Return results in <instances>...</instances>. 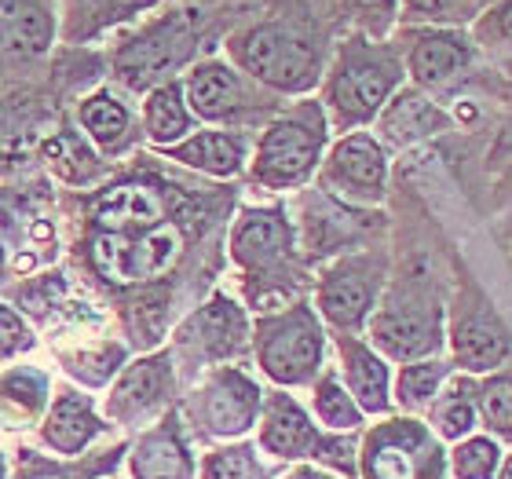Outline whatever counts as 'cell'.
<instances>
[{
    "mask_svg": "<svg viewBox=\"0 0 512 479\" xmlns=\"http://www.w3.org/2000/svg\"><path fill=\"white\" fill-rule=\"evenodd\" d=\"M498 479H512V454H509V461H505L502 469H498Z\"/></svg>",
    "mask_w": 512,
    "mask_h": 479,
    "instance_id": "44",
    "label": "cell"
},
{
    "mask_svg": "<svg viewBox=\"0 0 512 479\" xmlns=\"http://www.w3.org/2000/svg\"><path fill=\"white\" fill-rule=\"evenodd\" d=\"M55 22L37 0H0V59H33L48 52Z\"/></svg>",
    "mask_w": 512,
    "mask_h": 479,
    "instance_id": "19",
    "label": "cell"
},
{
    "mask_svg": "<svg viewBox=\"0 0 512 479\" xmlns=\"http://www.w3.org/2000/svg\"><path fill=\"white\" fill-rule=\"evenodd\" d=\"M99 432V417L92 410L85 395L77 392H59V399L48 410L44 421V443L59 454H77L88 447V439Z\"/></svg>",
    "mask_w": 512,
    "mask_h": 479,
    "instance_id": "24",
    "label": "cell"
},
{
    "mask_svg": "<svg viewBox=\"0 0 512 479\" xmlns=\"http://www.w3.org/2000/svg\"><path fill=\"white\" fill-rule=\"evenodd\" d=\"M322 143H326V118L315 103H304L293 114H282L260 136L253 158L256 183H264L271 191H286V187L304 183L319 165Z\"/></svg>",
    "mask_w": 512,
    "mask_h": 479,
    "instance_id": "3",
    "label": "cell"
},
{
    "mask_svg": "<svg viewBox=\"0 0 512 479\" xmlns=\"http://www.w3.org/2000/svg\"><path fill=\"white\" fill-rule=\"evenodd\" d=\"M48 381L37 370H11L0 377V421L8 428H19L41 414Z\"/></svg>",
    "mask_w": 512,
    "mask_h": 479,
    "instance_id": "28",
    "label": "cell"
},
{
    "mask_svg": "<svg viewBox=\"0 0 512 479\" xmlns=\"http://www.w3.org/2000/svg\"><path fill=\"white\" fill-rule=\"evenodd\" d=\"M165 154L209 176H235L246 165V139L235 132H194L176 147H165Z\"/></svg>",
    "mask_w": 512,
    "mask_h": 479,
    "instance_id": "22",
    "label": "cell"
},
{
    "mask_svg": "<svg viewBox=\"0 0 512 479\" xmlns=\"http://www.w3.org/2000/svg\"><path fill=\"white\" fill-rule=\"evenodd\" d=\"M121 359H125V352L114 348V344H107V348H99V352L66 355V370L74 373V377H81V381H88V384H103L110 373H118Z\"/></svg>",
    "mask_w": 512,
    "mask_h": 479,
    "instance_id": "36",
    "label": "cell"
},
{
    "mask_svg": "<svg viewBox=\"0 0 512 479\" xmlns=\"http://www.w3.org/2000/svg\"><path fill=\"white\" fill-rule=\"evenodd\" d=\"M293 249V227L278 209H246L231 231V256L246 271H271Z\"/></svg>",
    "mask_w": 512,
    "mask_h": 479,
    "instance_id": "12",
    "label": "cell"
},
{
    "mask_svg": "<svg viewBox=\"0 0 512 479\" xmlns=\"http://www.w3.org/2000/svg\"><path fill=\"white\" fill-rule=\"evenodd\" d=\"M322 176L333 191L352 198V202H381L384 183H388V161H384V150L374 136L348 132L333 147Z\"/></svg>",
    "mask_w": 512,
    "mask_h": 479,
    "instance_id": "10",
    "label": "cell"
},
{
    "mask_svg": "<svg viewBox=\"0 0 512 479\" xmlns=\"http://www.w3.org/2000/svg\"><path fill=\"white\" fill-rule=\"evenodd\" d=\"M461 8V0H403V11L410 19L443 22Z\"/></svg>",
    "mask_w": 512,
    "mask_h": 479,
    "instance_id": "39",
    "label": "cell"
},
{
    "mask_svg": "<svg viewBox=\"0 0 512 479\" xmlns=\"http://www.w3.org/2000/svg\"><path fill=\"white\" fill-rule=\"evenodd\" d=\"M447 362H436V359H417V362H406L403 373H399V384H395V403L417 414V410H425L432 406V399L439 395L443 381H447Z\"/></svg>",
    "mask_w": 512,
    "mask_h": 479,
    "instance_id": "31",
    "label": "cell"
},
{
    "mask_svg": "<svg viewBox=\"0 0 512 479\" xmlns=\"http://www.w3.org/2000/svg\"><path fill=\"white\" fill-rule=\"evenodd\" d=\"M315 414L333 432H355L363 425V410L337 377H322V384L315 388Z\"/></svg>",
    "mask_w": 512,
    "mask_h": 479,
    "instance_id": "33",
    "label": "cell"
},
{
    "mask_svg": "<svg viewBox=\"0 0 512 479\" xmlns=\"http://www.w3.org/2000/svg\"><path fill=\"white\" fill-rule=\"evenodd\" d=\"M256 359L278 384H304L319 373L322 326L308 304H293L256 322Z\"/></svg>",
    "mask_w": 512,
    "mask_h": 479,
    "instance_id": "4",
    "label": "cell"
},
{
    "mask_svg": "<svg viewBox=\"0 0 512 479\" xmlns=\"http://www.w3.org/2000/svg\"><path fill=\"white\" fill-rule=\"evenodd\" d=\"M370 337H374L377 352L388 359L417 362L443 344V311L436 308V300L399 293L374 315Z\"/></svg>",
    "mask_w": 512,
    "mask_h": 479,
    "instance_id": "8",
    "label": "cell"
},
{
    "mask_svg": "<svg viewBox=\"0 0 512 479\" xmlns=\"http://www.w3.org/2000/svg\"><path fill=\"white\" fill-rule=\"evenodd\" d=\"M491 30L498 41L512 44V0H502V4L491 11Z\"/></svg>",
    "mask_w": 512,
    "mask_h": 479,
    "instance_id": "41",
    "label": "cell"
},
{
    "mask_svg": "<svg viewBox=\"0 0 512 479\" xmlns=\"http://www.w3.org/2000/svg\"><path fill=\"white\" fill-rule=\"evenodd\" d=\"M384 139L395 143V147H403V143H414L421 136H432L439 125H443V114H439L425 96H417V92H406L392 103V107L384 110Z\"/></svg>",
    "mask_w": 512,
    "mask_h": 479,
    "instance_id": "29",
    "label": "cell"
},
{
    "mask_svg": "<svg viewBox=\"0 0 512 479\" xmlns=\"http://www.w3.org/2000/svg\"><path fill=\"white\" fill-rule=\"evenodd\" d=\"M154 0H59L66 41H88L114 22H125L147 11Z\"/></svg>",
    "mask_w": 512,
    "mask_h": 479,
    "instance_id": "25",
    "label": "cell"
},
{
    "mask_svg": "<svg viewBox=\"0 0 512 479\" xmlns=\"http://www.w3.org/2000/svg\"><path fill=\"white\" fill-rule=\"evenodd\" d=\"M81 125H85V132L96 139L99 147L118 150L125 143L132 121H128L125 103H118L110 92H96V96H88L81 103Z\"/></svg>",
    "mask_w": 512,
    "mask_h": 479,
    "instance_id": "30",
    "label": "cell"
},
{
    "mask_svg": "<svg viewBox=\"0 0 512 479\" xmlns=\"http://www.w3.org/2000/svg\"><path fill=\"white\" fill-rule=\"evenodd\" d=\"M315 454H319V461H326V465H337V469L348 472V476L355 472V439L352 436H344V439H319Z\"/></svg>",
    "mask_w": 512,
    "mask_h": 479,
    "instance_id": "38",
    "label": "cell"
},
{
    "mask_svg": "<svg viewBox=\"0 0 512 479\" xmlns=\"http://www.w3.org/2000/svg\"><path fill=\"white\" fill-rule=\"evenodd\" d=\"M183 96L191 114L205 121H231L249 107L246 81L235 66L220 63V59H205L187 74L183 81Z\"/></svg>",
    "mask_w": 512,
    "mask_h": 479,
    "instance_id": "13",
    "label": "cell"
},
{
    "mask_svg": "<svg viewBox=\"0 0 512 479\" xmlns=\"http://www.w3.org/2000/svg\"><path fill=\"white\" fill-rule=\"evenodd\" d=\"M399 77L403 74H399V59L392 48L366 41L344 44L337 63H333L330 88H326L337 128H355L377 118L399 85Z\"/></svg>",
    "mask_w": 512,
    "mask_h": 479,
    "instance_id": "2",
    "label": "cell"
},
{
    "mask_svg": "<svg viewBox=\"0 0 512 479\" xmlns=\"http://www.w3.org/2000/svg\"><path fill=\"white\" fill-rule=\"evenodd\" d=\"M476 392H480V384L472 377H454V381H447V388H439V395L432 399V425H436L439 439L461 443L472 436V428L480 421Z\"/></svg>",
    "mask_w": 512,
    "mask_h": 479,
    "instance_id": "26",
    "label": "cell"
},
{
    "mask_svg": "<svg viewBox=\"0 0 512 479\" xmlns=\"http://www.w3.org/2000/svg\"><path fill=\"white\" fill-rule=\"evenodd\" d=\"M512 352V333L505 330L498 315L476 311L465 315L454 330V362L465 373H494Z\"/></svg>",
    "mask_w": 512,
    "mask_h": 479,
    "instance_id": "18",
    "label": "cell"
},
{
    "mask_svg": "<svg viewBox=\"0 0 512 479\" xmlns=\"http://www.w3.org/2000/svg\"><path fill=\"white\" fill-rule=\"evenodd\" d=\"M0 479H4V458H0Z\"/></svg>",
    "mask_w": 512,
    "mask_h": 479,
    "instance_id": "45",
    "label": "cell"
},
{
    "mask_svg": "<svg viewBox=\"0 0 512 479\" xmlns=\"http://www.w3.org/2000/svg\"><path fill=\"white\" fill-rule=\"evenodd\" d=\"M502 469V447L491 436H469L450 450L454 479H494Z\"/></svg>",
    "mask_w": 512,
    "mask_h": 479,
    "instance_id": "32",
    "label": "cell"
},
{
    "mask_svg": "<svg viewBox=\"0 0 512 479\" xmlns=\"http://www.w3.org/2000/svg\"><path fill=\"white\" fill-rule=\"evenodd\" d=\"M143 118H147V136L154 139L158 147H176L180 139H187L194 114H191V107H187V96H183L180 81H165V85L150 88Z\"/></svg>",
    "mask_w": 512,
    "mask_h": 479,
    "instance_id": "27",
    "label": "cell"
},
{
    "mask_svg": "<svg viewBox=\"0 0 512 479\" xmlns=\"http://www.w3.org/2000/svg\"><path fill=\"white\" fill-rule=\"evenodd\" d=\"M352 4L363 19H370L374 30H384L395 19V0H352Z\"/></svg>",
    "mask_w": 512,
    "mask_h": 479,
    "instance_id": "40",
    "label": "cell"
},
{
    "mask_svg": "<svg viewBox=\"0 0 512 479\" xmlns=\"http://www.w3.org/2000/svg\"><path fill=\"white\" fill-rule=\"evenodd\" d=\"M132 476L136 479H194V461L187 454V443L180 439L176 417L161 421L154 432L136 443L132 454Z\"/></svg>",
    "mask_w": 512,
    "mask_h": 479,
    "instance_id": "21",
    "label": "cell"
},
{
    "mask_svg": "<svg viewBox=\"0 0 512 479\" xmlns=\"http://www.w3.org/2000/svg\"><path fill=\"white\" fill-rule=\"evenodd\" d=\"M202 479H260L253 450L249 447L213 450L202 465Z\"/></svg>",
    "mask_w": 512,
    "mask_h": 479,
    "instance_id": "35",
    "label": "cell"
},
{
    "mask_svg": "<svg viewBox=\"0 0 512 479\" xmlns=\"http://www.w3.org/2000/svg\"><path fill=\"white\" fill-rule=\"evenodd\" d=\"M183 235L180 227L158 224L143 235H107L99 231L92 238V267L99 278H107L114 286H132V282H150L172 271L180 260Z\"/></svg>",
    "mask_w": 512,
    "mask_h": 479,
    "instance_id": "6",
    "label": "cell"
},
{
    "mask_svg": "<svg viewBox=\"0 0 512 479\" xmlns=\"http://www.w3.org/2000/svg\"><path fill=\"white\" fill-rule=\"evenodd\" d=\"M183 341L194 344L205 359H227L246 344V315L235 300L213 297L202 311H194L183 326Z\"/></svg>",
    "mask_w": 512,
    "mask_h": 479,
    "instance_id": "16",
    "label": "cell"
},
{
    "mask_svg": "<svg viewBox=\"0 0 512 479\" xmlns=\"http://www.w3.org/2000/svg\"><path fill=\"white\" fill-rule=\"evenodd\" d=\"M480 414L494 436L512 443V373H491L476 392Z\"/></svg>",
    "mask_w": 512,
    "mask_h": 479,
    "instance_id": "34",
    "label": "cell"
},
{
    "mask_svg": "<svg viewBox=\"0 0 512 479\" xmlns=\"http://www.w3.org/2000/svg\"><path fill=\"white\" fill-rule=\"evenodd\" d=\"M469 66V44L450 30H421L410 44L406 70L421 88H443Z\"/></svg>",
    "mask_w": 512,
    "mask_h": 479,
    "instance_id": "15",
    "label": "cell"
},
{
    "mask_svg": "<svg viewBox=\"0 0 512 479\" xmlns=\"http://www.w3.org/2000/svg\"><path fill=\"white\" fill-rule=\"evenodd\" d=\"M191 48H194L191 26H187V19H183L180 11H172L165 19L150 22L147 30L139 33V37H132V41L121 48L118 59H114V70H118L121 81H125L128 88H136V92H143V88H150V85L158 88V81L165 85V77H169L176 66L187 63Z\"/></svg>",
    "mask_w": 512,
    "mask_h": 479,
    "instance_id": "7",
    "label": "cell"
},
{
    "mask_svg": "<svg viewBox=\"0 0 512 479\" xmlns=\"http://www.w3.org/2000/svg\"><path fill=\"white\" fill-rule=\"evenodd\" d=\"M450 461L421 421H384L366 436V479H447Z\"/></svg>",
    "mask_w": 512,
    "mask_h": 479,
    "instance_id": "5",
    "label": "cell"
},
{
    "mask_svg": "<svg viewBox=\"0 0 512 479\" xmlns=\"http://www.w3.org/2000/svg\"><path fill=\"white\" fill-rule=\"evenodd\" d=\"M260 447L275 458H308L319 447V432L311 417L300 410L286 392L267 395L264 425H260Z\"/></svg>",
    "mask_w": 512,
    "mask_h": 479,
    "instance_id": "17",
    "label": "cell"
},
{
    "mask_svg": "<svg viewBox=\"0 0 512 479\" xmlns=\"http://www.w3.org/2000/svg\"><path fill=\"white\" fill-rule=\"evenodd\" d=\"M286 479H337V476H330V472H322V469H311V465H300V469H293Z\"/></svg>",
    "mask_w": 512,
    "mask_h": 479,
    "instance_id": "42",
    "label": "cell"
},
{
    "mask_svg": "<svg viewBox=\"0 0 512 479\" xmlns=\"http://www.w3.org/2000/svg\"><path fill=\"white\" fill-rule=\"evenodd\" d=\"M231 59L260 85L278 92H308L322 74V55L308 33L286 22H260L231 37Z\"/></svg>",
    "mask_w": 512,
    "mask_h": 479,
    "instance_id": "1",
    "label": "cell"
},
{
    "mask_svg": "<svg viewBox=\"0 0 512 479\" xmlns=\"http://www.w3.org/2000/svg\"><path fill=\"white\" fill-rule=\"evenodd\" d=\"M30 326L15 315L11 308L0 304V359H8V355L22 352V348H30Z\"/></svg>",
    "mask_w": 512,
    "mask_h": 479,
    "instance_id": "37",
    "label": "cell"
},
{
    "mask_svg": "<svg viewBox=\"0 0 512 479\" xmlns=\"http://www.w3.org/2000/svg\"><path fill=\"white\" fill-rule=\"evenodd\" d=\"M92 216H96L99 231H107V235H143L161 224L165 202L147 183H121V187L99 194L92 202Z\"/></svg>",
    "mask_w": 512,
    "mask_h": 479,
    "instance_id": "14",
    "label": "cell"
},
{
    "mask_svg": "<svg viewBox=\"0 0 512 479\" xmlns=\"http://www.w3.org/2000/svg\"><path fill=\"white\" fill-rule=\"evenodd\" d=\"M341 359H344V377H348V392L359 403L363 414H384L388 410V366L384 359L366 348L363 341L344 337L341 341Z\"/></svg>",
    "mask_w": 512,
    "mask_h": 479,
    "instance_id": "23",
    "label": "cell"
},
{
    "mask_svg": "<svg viewBox=\"0 0 512 479\" xmlns=\"http://www.w3.org/2000/svg\"><path fill=\"white\" fill-rule=\"evenodd\" d=\"M381 275L384 264L377 256H348L333 264L319 282V311L341 330L363 326V319L374 311Z\"/></svg>",
    "mask_w": 512,
    "mask_h": 479,
    "instance_id": "9",
    "label": "cell"
},
{
    "mask_svg": "<svg viewBox=\"0 0 512 479\" xmlns=\"http://www.w3.org/2000/svg\"><path fill=\"white\" fill-rule=\"evenodd\" d=\"M33 479H77V476H70V472H41V476Z\"/></svg>",
    "mask_w": 512,
    "mask_h": 479,
    "instance_id": "43",
    "label": "cell"
},
{
    "mask_svg": "<svg viewBox=\"0 0 512 479\" xmlns=\"http://www.w3.org/2000/svg\"><path fill=\"white\" fill-rule=\"evenodd\" d=\"M194 414L213 436H242L260 414V388L249 381L246 373L220 370L198 392Z\"/></svg>",
    "mask_w": 512,
    "mask_h": 479,
    "instance_id": "11",
    "label": "cell"
},
{
    "mask_svg": "<svg viewBox=\"0 0 512 479\" xmlns=\"http://www.w3.org/2000/svg\"><path fill=\"white\" fill-rule=\"evenodd\" d=\"M172 384V366H169V355H147V359L132 362L125 373H121V381L114 384V392H110V417H139L147 414L150 406H158L165 399Z\"/></svg>",
    "mask_w": 512,
    "mask_h": 479,
    "instance_id": "20",
    "label": "cell"
}]
</instances>
